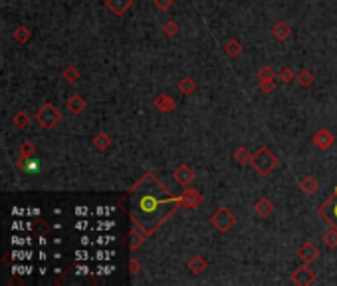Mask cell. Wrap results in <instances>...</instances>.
<instances>
[{"instance_id": "f546056e", "label": "cell", "mask_w": 337, "mask_h": 286, "mask_svg": "<svg viewBox=\"0 0 337 286\" xmlns=\"http://www.w3.org/2000/svg\"><path fill=\"white\" fill-rule=\"evenodd\" d=\"M179 32H181V28H179V24H177L175 20H167V22L163 24V34H165V36L173 38V36H177Z\"/></svg>"}, {"instance_id": "60d3db41", "label": "cell", "mask_w": 337, "mask_h": 286, "mask_svg": "<svg viewBox=\"0 0 337 286\" xmlns=\"http://www.w3.org/2000/svg\"><path fill=\"white\" fill-rule=\"evenodd\" d=\"M22 225H24V223H20V221H14V225H12V230H14V232L22 230Z\"/></svg>"}, {"instance_id": "83f0119b", "label": "cell", "mask_w": 337, "mask_h": 286, "mask_svg": "<svg viewBox=\"0 0 337 286\" xmlns=\"http://www.w3.org/2000/svg\"><path fill=\"white\" fill-rule=\"evenodd\" d=\"M323 243L327 249H335L337 247V229L335 227H329L327 232L323 234Z\"/></svg>"}, {"instance_id": "d6a6232c", "label": "cell", "mask_w": 337, "mask_h": 286, "mask_svg": "<svg viewBox=\"0 0 337 286\" xmlns=\"http://www.w3.org/2000/svg\"><path fill=\"white\" fill-rule=\"evenodd\" d=\"M153 2H155V6H157L159 10H169V8L173 6L175 0H153Z\"/></svg>"}, {"instance_id": "44dd1931", "label": "cell", "mask_w": 337, "mask_h": 286, "mask_svg": "<svg viewBox=\"0 0 337 286\" xmlns=\"http://www.w3.org/2000/svg\"><path fill=\"white\" fill-rule=\"evenodd\" d=\"M296 82H298V86L300 87H311L313 86V82H315V78H313V74L310 72V70H302L298 76H296Z\"/></svg>"}, {"instance_id": "f35d334b", "label": "cell", "mask_w": 337, "mask_h": 286, "mask_svg": "<svg viewBox=\"0 0 337 286\" xmlns=\"http://www.w3.org/2000/svg\"><path fill=\"white\" fill-rule=\"evenodd\" d=\"M76 229H78V230H85V229H87V221H83V219H81V221H78Z\"/></svg>"}, {"instance_id": "ba28073f", "label": "cell", "mask_w": 337, "mask_h": 286, "mask_svg": "<svg viewBox=\"0 0 337 286\" xmlns=\"http://www.w3.org/2000/svg\"><path fill=\"white\" fill-rule=\"evenodd\" d=\"M298 257H300L302 264H311L313 260H317V257H319V249H317L311 241H306V243L300 247Z\"/></svg>"}, {"instance_id": "7402d4cb", "label": "cell", "mask_w": 337, "mask_h": 286, "mask_svg": "<svg viewBox=\"0 0 337 286\" xmlns=\"http://www.w3.org/2000/svg\"><path fill=\"white\" fill-rule=\"evenodd\" d=\"M232 159H234L238 165H244V163H250L252 155H250L248 147H238V149H234V153H232Z\"/></svg>"}, {"instance_id": "d6986e66", "label": "cell", "mask_w": 337, "mask_h": 286, "mask_svg": "<svg viewBox=\"0 0 337 286\" xmlns=\"http://www.w3.org/2000/svg\"><path fill=\"white\" fill-rule=\"evenodd\" d=\"M222 52H224L228 58H236V56H240V52H242V44H240L236 38H230V40L222 46Z\"/></svg>"}, {"instance_id": "d590c367", "label": "cell", "mask_w": 337, "mask_h": 286, "mask_svg": "<svg viewBox=\"0 0 337 286\" xmlns=\"http://www.w3.org/2000/svg\"><path fill=\"white\" fill-rule=\"evenodd\" d=\"M111 241H113V234H102V236H98V245H107Z\"/></svg>"}, {"instance_id": "e0dca14e", "label": "cell", "mask_w": 337, "mask_h": 286, "mask_svg": "<svg viewBox=\"0 0 337 286\" xmlns=\"http://www.w3.org/2000/svg\"><path fill=\"white\" fill-rule=\"evenodd\" d=\"M272 34H274V38L276 40H287V38H290L292 36V26L290 24H285L284 20H278L274 26H272Z\"/></svg>"}, {"instance_id": "f6af8a7d", "label": "cell", "mask_w": 337, "mask_h": 286, "mask_svg": "<svg viewBox=\"0 0 337 286\" xmlns=\"http://www.w3.org/2000/svg\"><path fill=\"white\" fill-rule=\"evenodd\" d=\"M81 245H83V247L89 245V238H87V236H81Z\"/></svg>"}, {"instance_id": "6da1fadb", "label": "cell", "mask_w": 337, "mask_h": 286, "mask_svg": "<svg viewBox=\"0 0 337 286\" xmlns=\"http://www.w3.org/2000/svg\"><path fill=\"white\" fill-rule=\"evenodd\" d=\"M181 195L173 197L169 189L159 181L155 173H143V177L129 191V215L133 225H139L147 236L155 234L157 229L179 209Z\"/></svg>"}, {"instance_id": "74e56055", "label": "cell", "mask_w": 337, "mask_h": 286, "mask_svg": "<svg viewBox=\"0 0 337 286\" xmlns=\"http://www.w3.org/2000/svg\"><path fill=\"white\" fill-rule=\"evenodd\" d=\"M76 215H78V217H85V215H87V207H78V209H76Z\"/></svg>"}, {"instance_id": "3957f363", "label": "cell", "mask_w": 337, "mask_h": 286, "mask_svg": "<svg viewBox=\"0 0 337 286\" xmlns=\"http://www.w3.org/2000/svg\"><path fill=\"white\" fill-rule=\"evenodd\" d=\"M317 213H319V217L329 227H335L337 229V187L333 189V193L317 207Z\"/></svg>"}, {"instance_id": "7a4b0ae2", "label": "cell", "mask_w": 337, "mask_h": 286, "mask_svg": "<svg viewBox=\"0 0 337 286\" xmlns=\"http://www.w3.org/2000/svg\"><path fill=\"white\" fill-rule=\"evenodd\" d=\"M250 165L254 167V171H256L258 175L266 177V175H270L272 171H276V169H278L280 159L274 155V151H270V147H260V149L252 155Z\"/></svg>"}, {"instance_id": "2e32d148", "label": "cell", "mask_w": 337, "mask_h": 286, "mask_svg": "<svg viewBox=\"0 0 337 286\" xmlns=\"http://www.w3.org/2000/svg\"><path fill=\"white\" fill-rule=\"evenodd\" d=\"M254 213H256L258 217L266 219V217H270V215L274 213V203H272L270 199H266V197H260V199L254 203Z\"/></svg>"}, {"instance_id": "ac0fdd59", "label": "cell", "mask_w": 337, "mask_h": 286, "mask_svg": "<svg viewBox=\"0 0 337 286\" xmlns=\"http://www.w3.org/2000/svg\"><path fill=\"white\" fill-rule=\"evenodd\" d=\"M300 187H302V191L308 195V197H313L317 191H319V183H317V179L315 177H311V175H308V177H304L302 181H300Z\"/></svg>"}, {"instance_id": "d4e9b609", "label": "cell", "mask_w": 337, "mask_h": 286, "mask_svg": "<svg viewBox=\"0 0 337 286\" xmlns=\"http://www.w3.org/2000/svg\"><path fill=\"white\" fill-rule=\"evenodd\" d=\"M79 70L76 68V66H66L64 68V72H62V78H64V82H68V84H76V82H79Z\"/></svg>"}, {"instance_id": "7bdbcfd3", "label": "cell", "mask_w": 337, "mask_h": 286, "mask_svg": "<svg viewBox=\"0 0 337 286\" xmlns=\"http://www.w3.org/2000/svg\"><path fill=\"white\" fill-rule=\"evenodd\" d=\"M78 274H87V266H85V264L78 266Z\"/></svg>"}, {"instance_id": "30bf717a", "label": "cell", "mask_w": 337, "mask_h": 286, "mask_svg": "<svg viewBox=\"0 0 337 286\" xmlns=\"http://www.w3.org/2000/svg\"><path fill=\"white\" fill-rule=\"evenodd\" d=\"M175 179H177L179 185L188 187V185L192 183V179H195V169H192L190 165H186V163H181V165L175 169Z\"/></svg>"}, {"instance_id": "484cf974", "label": "cell", "mask_w": 337, "mask_h": 286, "mask_svg": "<svg viewBox=\"0 0 337 286\" xmlns=\"http://www.w3.org/2000/svg\"><path fill=\"white\" fill-rule=\"evenodd\" d=\"M12 123L16 125V129H26V127H28V123H30V114H28V112H24V110H20L18 114H14Z\"/></svg>"}, {"instance_id": "9a60e30c", "label": "cell", "mask_w": 337, "mask_h": 286, "mask_svg": "<svg viewBox=\"0 0 337 286\" xmlns=\"http://www.w3.org/2000/svg\"><path fill=\"white\" fill-rule=\"evenodd\" d=\"M105 6H107L115 16H123V14L133 6V0H105Z\"/></svg>"}, {"instance_id": "5bb4252c", "label": "cell", "mask_w": 337, "mask_h": 286, "mask_svg": "<svg viewBox=\"0 0 337 286\" xmlns=\"http://www.w3.org/2000/svg\"><path fill=\"white\" fill-rule=\"evenodd\" d=\"M207 266H208V262H207V258H205V257H201V255L190 257V260L186 262V268H188V272H190V274H195V276L203 274V272L207 270Z\"/></svg>"}, {"instance_id": "f1b7e54d", "label": "cell", "mask_w": 337, "mask_h": 286, "mask_svg": "<svg viewBox=\"0 0 337 286\" xmlns=\"http://www.w3.org/2000/svg\"><path fill=\"white\" fill-rule=\"evenodd\" d=\"M296 76H298V74H294V70H292L290 66H284V68L278 72V80H280V82H284V84L294 82V80H296Z\"/></svg>"}, {"instance_id": "b9f144b4", "label": "cell", "mask_w": 337, "mask_h": 286, "mask_svg": "<svg viewBox=\"0 0 337 286\" xmlns=\"http://www.w3.org/2000/svg\"><path fill=\"white\" fill-rule=\"evenodd\" d=\"M26 215H30V217H32V215H34V217H38V215H40V209H30V211H26Z\"/></svg>"}, {"instance_id": "8d00e7d4", "label": "cell", "mask_w": 337, "mask_h": 286, "mask_svg": "<svg viewBox=\"0 0 337 286\" xmlns=\"http://www.w3.org/2000/svg\"><path fill=\"white\" fill-rule=\"evenodd\" d=\"M76 257H78V260H81V262L89 258V255H87V251H78V253H76Z\"/></svg>"}, {"instance_id": "4dcf8cb0", "label": "cell", "mask_w": 337, "mask_h": 286, "mask_svg": "<svg viewBox=\"0 0 337 286\" xmlns=\"http://www.w3.org/2000/svg\"><path fill=\"white\" fill-rule=\"evenodd\" d=\"M18 153H20V157H32L36 153V145H34V143H30V141H24L22 145L18 147Z\"/></svg>"}, {"instance_id": "8fae6325", "label": "cell", "mask_w": 337, "mask_h": 286, "mask_svg": "<svg viewBox=\"0 0 337 286\" xmlns=\"http://www.w3.org/2000/svg\"><path fill=\"white\" fill-rule=\"evenodd\" d=\"M153 106L163 114H171V112H175L177 102H175V98H171V95H167V93H159L153 100Z\"/></svg>"}, {"instance_id": "9c48e42d", "label": "cell", "mask_w": 337, "mask_h": 286, "mask_svg": "<svg viewBox=\"0 0 337 286\" xmlns=\"http://www.w3.org/2000/svg\"><path fill=\"white\" fill-rule=\"evenodd\" d=\"M203 201V195L197 189H184V193H181V205L184 209H197Z\"/></svg>"}, {"instance_id": "836d02e7", "label": "cell", "mask_w": 337, "mask_h": 286, "mask_svg": "<svg viewBox=\"0 0 337 286\" xmlns=\"http://www.w3.org/2000/svg\"><path fill=\"white\" fill-rule=\"evenodd\" d=\"M139 270H141V262H139L135 257L129 258V272H131V274H137Z\"/></svg>"}, {"instance_id": "277c9868", "label": "cell", "mask_w": 337, "mask_h": 286, "mask_svg": "<svg viewBox=\"0 0 337 286\" xmlns=\"http://www.w3.org/2000/svg\"><path fill=\"white\" fill-rule=\"evenodd\" d=\"M210 225H214V229L218 232H228L236 225V215L228 207H218L214 211V215L210 217Z\"/></svg>"}, {"instance_id": "603a6c76", "label": "cell", "mask_w": 337, "mask_h": 286, "mask_svg": "<svg viewBox=\"0 0 337 286\" xmlns=\"http://www.w3.org/2000/svg\"><path fill=\"white\" fill-rule=\"evenodd\" d=\"M197 82L192 80V78H182L181 82H179V89H181V93H184V95H190V93H195L197 91Z\"/></svg>"}, {"instance_id": "e575fe53", "label": "cell", "mask_w": 337, "mask_h": 286, "mask_svg": "<svg viewBox=\"0 0 337 286\" xmlns=\"http://www.w3.org/2000/svg\"><path fill=\"white\" fill-rule=\"evenodd\" d=\"M111 257H113V251H98V255H95L98 260H109Z\"/></svg>"}, {"instance_id": "ab89813d", "label": "cell", "mask_w": 337, "mask_h": 286, "mask_svg": "<svg viewBox=\"0 0 337 286\" xmlns=\"http://www.w3.org/2000/svg\"><path fill=\"white\" fill-rule=\"evenodd\" d=\"M113 272V266H100V274H109Z\"/></svg>"}, {"instance_id": "52a82bcc", "label": "cell", "mask_w": 337, "mask_h": 286, "mask_svg": "<svg viewBox=\"0 0 337 286\" xmlns=\"http://www.w3.org/2000/svg\"><path fill=\"white\" fill-rule=\"evenodd\" d=\"M315 280V274L313 270L310 268V264H302L300 268H296L292 272V282L298 284V286H308V284H313Z\"/></svg>"}, {"instance_id": "cb8c5ba5", "label": "cell", "mask_w": 337, "mask_h": 286, "mask_svg": "<svg viewBox=\"0 0 337 286\" xmlns=\"http://www.w3.org/2000/svg\"><path fill=\"white\" fill-rule=\"evenodd\" d=\"M14 42H18V44H26L30 38H32V30L28 28V26H18L16 30H14Z\"/></svg>"}, {"instance_id": "7c38bea8", "label": "cell", "mask_w": 337, "mask_h": 286, "mask_svg": "<svg viewBox=\"0 0 337 286\" xmlns=\"http://www.w3.org/2000/svg\"><path fill=\"white\" fill-rule=\"evenodd\" d=\"M145 238H147L145 230H143L139 225H133L131 232H129V251H137L143 243H145Z\"/></svg>"}, {"instance_id": "ee69618b", "label": "cell", "mask_w": 337, "mask_h": 286, "mask_svg": "<svg viewBox=\"0 0 337 286\" xmlns=\"http://www.w3.org/2000/svg\"><path fill=\"white\" fill-rule=\"evenodd\" d=\"M12 215H14V217H22L24 211H22V209H12Z\"/></svg>"}, {"instance_id": "4316f807", "label": "cell", "mask_w": 337, "mask_h": 286, "mask_svg": "<svg viewBox=\"0 0 337 286\" xmlns=\"http://www.w3.org/2000/svg\"><path fill=\"white\" fill-rule=\"evenodd\" d=\"M256 78H258V82H268V80H276V78H278V72H274V68H272V66H262V68L258 70Z\"/></svg>"}, {"instance_id": "4fadbf2b", "label": "cell", "mask_w": 337, "mask_h": 286, "mask_svg": "<svg viewBox=\"0 0 337 286\" xmlns=\"http://www.w3.org/2000/svg\"><path fill=\"white\" fill-rule=\"evenodd\" d=\"M85 108H87V100L83 98V95H79V93L70 95V100H68V112H70V114L79 115V114L85 112Z\"/></svg>"}, {"instance_id": "8992f818", "label": "cell", "mask_w": 337, "mask_h": 286, "mask_svg": "<svg viewBox=\"0 0 337 286\" xmlns=\"http://www.w3.org/2000/svg\"><path fill=\"white\" fill-rule=\"evenodd\" d=\"M311 141H313V145L319 149V151H327L333 143H335V135L327 129V127H321V129H317V133L311 137Z\"/></svg>"}, {"instance_id": "ffe728a7", "label": "cell", "mask_w": 337, "mask_h": 286, "mask_svg": "<svg viewBox=\"0 0 337 286\" xmlns=\"http://www.w3.org/2000/svg\"><path fill=\"white\" fill-rule=\"evenodd\" d=\"M91 143H93V149H95V151H105V149L111 145V137H109L107 133L100 131L98 135L91 139Z\"/></svg>"}, {"instance_id": "bcb514c9", "label": "cell", "mask_w": 337, "mask_h": 286, "mask_svg": "<svg viewBox=\"0 0 337 286\" xmlns=\"http://www.w3.org/2000/svg\"><path fill=\"white\" fill-rule=\"evenodd\" d=\"M38 257H40V260H46V258H48V257H46V253H44V251H42V253H40V255H38Z\"/></svg>"}, {"instance_id": "1f68e13d", "label": "cell", "mask_w": 337, "mask_h": 286, "mask_svg": "<svg viewBox=\"0 0 337 286\" xmlns=\"http://www.w3.org/2000/svg\"><path fill=\"white\" fill-rule=\"evenodd\" d=\"M260 84V91L264 95H272L276 89V80H268V82H258Z\"/></svg>"}, {"instance_id": "5b68a950", "label": "cell", "mask_w": 337, "mask_h": 286, "mask_svg": "<svg viewBox=\"0 0 337 286\" xmlns=\"http://www.w3.org/2000/svg\"><path fill=\"white\" fill-rule=\"evenodd\" d=\"M60 112H58V108L54 106V104H42L40 106V110L36 112V119H38V123L44 127V129H52L58 121H60Z\"/></svg>"}]
</instances>
